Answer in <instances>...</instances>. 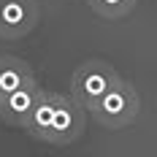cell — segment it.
<instances>
[{
	"label": "cell",
	"instance_id": "277c9868",
	"mask_svg": "<svg viewBox=\"0 0 157 157\" xmlns=\"http://www.w3.org/2000/svg\"><path fill=\"white\" fill-rule=\"evenodd\" d=\"M41 19L35 0H0V38L14 41L30 35Z\"/></svg>",
	"mask_w": 157,
	"mask_h": 157
},
{
	"label": "cell",
	"instance_id": "52a82bcc",
	"mask_svg": "<svg viewBox=\"0 0 157 157\" xmlns=\"http://www.w3.org/2000/svg\"><path fill=\"white\" fill-rule=\"evenodd\" d=\"M54 111H57V92H46L44 90V95L38 98V103H35V109H33L25 130L30 133L33 138L46 144V136L52 130V122H54Z\"/></svg>",
	"mask_w": 157,
	"mask_h": 157
},
{
	"label": "cell",
	"instance_id": "3957f363",
	"mask_svg": "<svg viewBox=\"0 0 157 157\" xmlns=\"http://www.w3.org/2000/svg\"><path fill=\"white\" fill-rule=\"evenodd\" d=\"M84 127H87V119H84L81 106L71 95L57 92V111H54V122H52V130L46 136V144H52V146H68V144L78 141L84 136Z\"/></svg>",
	"mask_w": 157,
	"mask_h": 157
},
{
	"label": "cell",
	"instance_id": "8992f818",
	"mask_svg": "<svg viewBox=\"0 0 157 157\" xmlns=\"http://www.w3.org/2000/svg\"><path fill=\"white\" fill-rule=\"evenodd\" d=\"M33 81H35V73L25 60H19L14 54L0 57V100L16 92V90H22V87H27V84H33Z\"/></svg>",
	"mask_w": 157,
	"mask_h": 157
},
{
	"label": "cell",
	"instance_id": "ba28073f",
	"mask_svg": "<svg viewBox=\"0 0 157 157\" xmlns=\"http://www.w3.org/2000/svg\"><path fill=\"white\" fill-rule=\"evenodd\" d=\"M87 3L103 19H125L136 8V0H87Z\"/></svg>",
	"mask_w": 157,
	"mask_h": 157
},
{
	"label": "cell",
	"instance_id": "6da1fadb",
	"mask_svg": "<svg viewBox=\"0 0 157 157\" xmlns=\"http://www.w3.org/2000/svg\"><path fill=\"white\" fill-rule=\"evenodd\" d=\"M119 73L114 71V65L106 60H87L84 65H78L71 78V98L76 100L81 109L92 111L106 95L119 84Z\"/></svg>",
	"mask_w": 157,
	"mask_h": 157
},
{
	"label": "cell",
	"instance_id": "7a4b0ae2",
	"mask_svg": "<svg viewBox=\"0 0 157 157\" xmlns=\"http://www.w3.org/2000/svg\"><path fill=\"white\" fill-rule=\"evenodd\" d=\"M138 109H141V100H138L136 87H133L130 81H125V78H119V84H117L90 114L95 117V122H100L103 127L119 130V127H127V125L136 122Z\"/></svg>",
	"mask_w": 157,
	"mask_h": 157
},
{
	"label": "cell",
	"instance_id": "5b68a950",
	"mask_svg": "<svg viewBox=\"0 0 157 157\" xmlns=\"http://www.w3.org/2000/svg\"><path fill=\"white\" fill-rule=\"evenodd\" d=\"M41 95H44V87L38 81H33L27 87L11 92L8 98L0 100V119L11 127H22L25 130V125H27V119H30V114H33V109H35Z\"/></svg>",
	"mask_w": 157,
	"mask_h": 157
}]
</instances>
